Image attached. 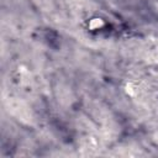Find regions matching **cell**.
Wrapping results in <instances>:
<instances>
[{
  "label": "cell",
  "mask_w": 158,
  "mask_h": 158,
  "mask_svg": "<svg viewBox=\"0 0 158 158\" xmlns=\"http://www.w3.org/2000/svg\"><path fill=\"white\" fill-rule=\"evenodd\" d=\"M141 54L143 62L151 65H158V40L147 38L141 43Z\"/></svg>",
  "instance_id": "obj_3"
},
{
  "label": "cell",
  "mask_w": 158,
  "mask_h": 158,
  "mask_svg": "<svg viewBox=\"0 0 158 158\" xmlns=\"http://www.w3.org/2000/svg\"><path fill=\"white\" fill-rule=\"evenodd\" d=\"M149 88L146 85L143 79L138 78H128L125 80L123 84V90L131 100L144 102L147 100V96L149 98Z\"/></svg>",
  "instance_id": "obj_2"
},
{
  "label": "cell",
  "mask_w": 158,
  "mask_h": 158,
  "mask_svg": "<svg viewBox=\"0 0 158 158\" xmlns=\"http://www.w3.org/2000/svg\"><path fill=\"white\" fill-rule=\"evenodd\" d=\"M83 26L90 35L94 36L105 35L110 31L111 27L109 19L100 12H93L88 17H85L83 21Z\"/></svg>",
  "instance_id": "obj_1"
}]
</instances>
